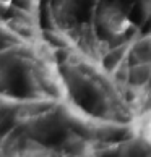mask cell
<instances>
[{"mask_svg": "<svg viewBox=\"0 0 151 157\" xmlns=\"http://www.w3.org/2000/svg\"><path fill=\"white\" fill-rule=\"evenodd\" d=\"M97 18H99V25L102 26V29L112 37L124 36L132 28V21L129 20V16L115 5L102 7Z\"/></svg>", "mask_w": 151, "mask_h": 157, "instance_id": "1", "label": "cell"}, {"mask_svg": "<svg viewBox=\"0 0 151 157\" xmlns=\"http://www.w3.org/2000/svg\"><path fill=\"white\" fill-rule=\"evenodd\" d=\"M135 133L138 139L151 147V109H143L135 118Z\"/></svg>", "mask_w": 151, "mask_h": 157, "instance_id": "2", "label": "cell"}, {"mask_svg": "<svg viewBox=\"0 0 151 157\" xmlns=\"http://www.w3.org/2000/svg\"><path fill=\"white\" fill-rule=\"evenodd\" d=\"M130 55L135 62H151V33L143 34L132 44Z\"/></svg>", "mask_w": 151, "mask_h": 157, "instance_id": "3", "label": "cell"}, {"mask_svg": "<svg viewBox=\"0 0 151 157\" xmlns=\"http://www.w3.org/2000/svg\"><path fill=\"white\" fill-rule=\"evenodd\" d=\"M63 149H65L67 154H72V155H81V154H88V149H89V144L85 141L83 138L80 136H68L63 143Z\"/></svg>", "mask_w": 151, "mask_h": 157, "instance_id": "4", "label": "cell"}, {"mask_svg": "<svg viewBox=\"0 0 151 157\" xmlns=\"http://www.w3.org/2000/svg\"><path fill=\"white\" fill-rule=\"evenodd\" d=\"M18 149H23L21 154H25V155H44V154H47L46 147L41 143H38L36 139H26Z\"/></svg>", "mask_w": 151, "mask_h": 157, "instance_id": "5", "label": "cell"}, {"mask_svg": "<svg viewBox=\"0 0 151 157\" xmlns=\"http://www.w3.org/2000/svg\"><path fill=\"white\" fill-rule=\"evenodd\" d=\"M7 79H8L7 65H5V62H2V60H0V86L7 84Z\"/></svg>", "mask_w": 151, "mask_h": 157, "instance_id": "6", "label": "cell"}, {"mask_svg": "<svg viewBox=\"0 0 151 157\" xmlns=\"http://www.w3.org/2000/svg\"><path fill=\"white\" fill-rule=\"evenodd\" d=\"M3 28V21H2V16H0V29Z\"/></svg>", "mask_w": 151, "mask_h": 157, "instance_id": "7", "label": "cell"}]
</instances>
